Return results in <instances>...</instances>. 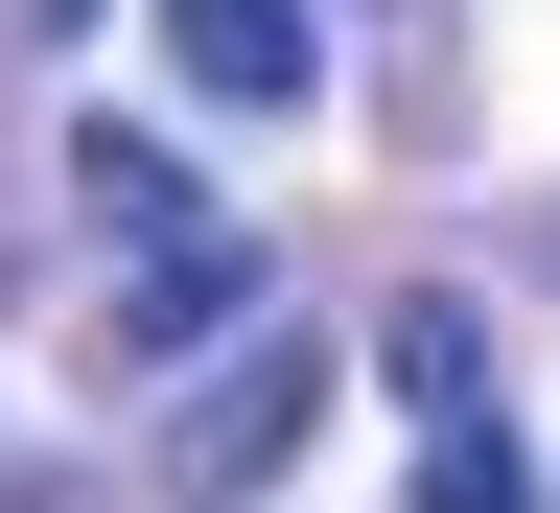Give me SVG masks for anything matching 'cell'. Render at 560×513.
<instances>
[{"mask_svg": "<svg viewBox=\"0 0 560 513\" xmlns=\"http://www.w3.org/2000/svg\"><path fill=\"white\" fill-rule=\"evenodd\" d=\"M70 164H94V210H117L140 257H187V234H210V210H187V164H164V140H140V117H94V140H70Z\"/></svg>", "mask_w": 560, "mask_h": 513, "instance_id": "obj_3", "label": "cell"}, {"mask_svg": "<svg viewBox=\"0 0 560 513\" xmlns=\"http://www.w3.org/2000/svg\"><path fill=\"white\" fill-rule=\"evenodd\" d=\"M420 513H537V467L490 444V420H420Z\"/></svg>", "mask_w": 560, "mask_h": 513, "instance_id": "obj_5", "label": "cell"}, {"mask_svg": "<svg viewBox=\"0 0 560 513\" xmlns=\"http://www.w3.org/2000/svg\"><path fill=\"white\" fill-rule=\"evenodd\" d=\"M164 70L210 117H304V0H164Z\"/></svg>", "mask_w": 560, "mask_h": 513, "instance_id": "obj_2", "label": "cell"}, {"mask_svg": "<svg viewBox=\"0 0 560 513\" xmlns=\"http://www.w3.org/2000/svg\"><path fill=\"white\" fill-rule=\"evenodd\" d=\"M304 420H327V327H234V374L164 420V490L187 513H257L280 467H304Z\"/></svg>", "mask_w": 560, "mask_h": 513, "instance_id": "obj_1", "label": "cell"}, {"mask_svg": "<svg viewBox=\"0 0 560 513\" xmlns=\"http://www.w3.org/2000/svg\"><path fill=\"white\" fill-rule=\"evenodd\" d=\"M24 24H94V0H24Z\"/></svg>", "mask_w": 560, "mask_h": 513, "instance_id": "obj_6", "label": "cell"}, {"mask_svg": "<svg viewBox=\"0 0 560 513\" xmlns=\"http://www.w3.org/2000/svg\"><path fill=\"white\" fill-rule=\"evenodd\" d=\"M374 374H397L420 420H490V327H467V304H397V327H374Z\"/></svg>", "mask_w": 560, "mask_h": 513, "instance_id": "obj_4", "label": "cell"}]
</instances>
